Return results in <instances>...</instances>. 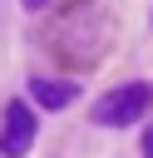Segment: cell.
Instances as JSON below:
<instances>
[{
  "instance_id": "7a4b0ae2",
  "label": "cell",
  "mask_w": 153,
  "mask_h": 158,
  "mask_svg": "<svg viewBox=\"0 0 153 158\" xmlns=\"http://www.w3.org/2000/svg\"><path fill=\"white\" fill-rule=\"evenodd\" d=\"M35 133H39V118L25 99L5 104V123H0V158H25L35 148Z\"/></svg>"
},
{
  "instance_id": "277c9868",
  "label": "cell",
  "mask_w": 153,
  "mask_h": 158,
  "mask_svg": "<svg viewBox=\"0 0 153 158\" xmlns=\"http://www.w3.org/2000/svg\"><path fill=\"white\" fill-rule=\"evenodd\" d=\"M143 158H153V128H148V138H143Z\"/></svg>"
},
{
  "instance_id": "6da1fadb",
  "label": "cell",
  "mask_w": 153,
  "mask_h": 158,
  "mask_svg": "<svg viewBox=\"0 0 153 158\" xmlns=\"http://www.w3.org/2000/svg\"><path fill=\"white\" fill-rule=\"evenodd\" d=\"M148 109H153V89H148V84H118L114 94H104V99L94 104V123H99V128H128V123H138Z\"/></svg>"
},
{
  "instance_id": "3957f363",
  "label": "cell",
  "mask_w": 153,
  "mask_h": 158,
  "mask_svg": "<svg viewBox=\"0 0 153 158\" xmlns=\"http://www.w3.org/2000/svg\"><path fill=\"white\" fill-rule=\"evenodd\" d=\"M30 99H35L39 109H64V104H74V84H64V79H44V74H30Z\"/></svg>"
},
{
  "instance_id": "5b68a950",
  "label": "cell",
  "mask_w": 153,
  "mask_h": 158,
  "mask_svg": "<svg viewBox=\"0 0 153 158\" xmlns=\"http://www.w3.org/2000/svg\"><path fill=\"white\" fill-rule=\"evenodd\" d=\"M20 5H25V10H44L49 0H20Z\"/></svg>"
}]
</instances>
